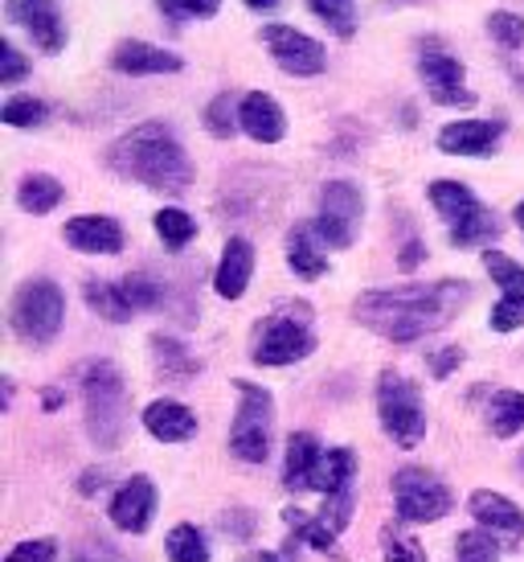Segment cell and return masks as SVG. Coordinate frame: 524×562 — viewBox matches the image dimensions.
<instances>
[{"label": "cell", "mask_w": 524, "mask_h": 562, "mask_svg": "<svg viewBox=\"0 0 524 562\" xmlns=\"http://www.w3.org/2000/svg\"><path fill=\"white\" fill-rule=\"evenodd\" d=\"M431 205L451 226V247H483L500 238V218L459 181H434Z\"/></svg>", "instance_id": "277c9868"}, {"label": "cell", "mask_w": 524, "mask_h": 562, "mask_svg": "<svg viewBox=\"0 0 524 562\" xmlns=\"http://www.w3.org/2000/svg\"><path fill=\"white\" fill-rule=\"evenodd\" d=\"M62 238L82 255H119L124 250V226L103 214H82L66 222Z\"/></svg>", "instance_id": "ac0fdd59"}, {"label": "cell", "mask_w": 524, "mask_h": 562, "mask_svg": "<svg viewBox=\"0 0 524 562\" xmlns=\"http://www.w3.org/2000/svg\"><path fill=\"white\" fill-rule=\"evenodd\" d=\"M164 550H169L172 562H209V542L197 526H172L169 538H164Z\"/></svg>", "instance_id": "d6a6232c"}, {"label": "cell", "mask_w": 524, "mask_h": 562, "mask_svg": "<svg viewBox=\"0 0 524 562\" xmlns=\"http://www.w3.org/2000/svg\"><path fill=\"white\" fill-rule=\"evenodd\" d=\"M262 42L271 49V58H275L287 75H299V79H311V75H320L328 63L324 46L308 37V33L292 30V25H266L262 30Z\"/></svg>", "instance_id": "7c38bea8"}, {"label": "cell", "mask_w": 524, "mask_h": 562, "mask_svg": "<svg viewBox=\"0 0 524 562\" xmlns=\"http://www.w3.org/2000/svg\"><path fill=\"white\" fill-rule=\"evenodd\" d=\"M103 481H107V472H103V469H91L87 476H82V481H78V493H82V497H91L94 484H103Z\"/></svg>", "instance_id": "bcb514c9"}, {"label": "cell", "mask_w": 524, "mask_h": 562, "mask_svg": "<svg viewBox=\"0 0 524 562\" xmlns=\"http://www.w3.org/2000/svg\"><path fill=\"white\" fill-rule=\"evenodd\" d=\"M463 366V349L459 345H447V349H438V353H431V374L434 378H451L455 370Z\"/></svg>", "instance_id": "ee69618b"}, {"label": "cell", "mask_w": 524, "mask_h": 562, "mask_svg": "<svg viewBox=\"0 0 524 562\" xmlns=\"http://www.w3.org/2000/svg\"><path fill=\"white\" fill-rule=\"evenodd\" d=\"M467 509H471V517L479 521V530H488L495 542L516 547V542L524 538V509L516 505V501L504 497V493L479 488V493H471Z\"/></svg>", "instance_id": "5bb4252c"}, {"label": "cell", "mask_w": 524, "mask_h": 562, "mask_svg": "<svg viewBox=\"0 0 524 562\" xmlns=\"http://www.w3.org/2000/svg\"><path fill=\"white\" fill-rule=\"evenodd\" d=\"M422 255H426L422 243H406V250H401V271H414V267L422 263Z\"/></svg>", "instance_id": "f6af8a7d"}, {"label": "cell", "mask_w": 524, "mask_h": 562, "mask_svg": "<svg viewBox=\"0 0 524 562\" xmlns=\"http://www.w3.org/2000/svg\"><path fill=\"white\" fill-rule=\"evenodd\" d=\"M516 226L524 231V202H516Z\"/></svg>", "instance_id": "f907efd6"}, {"label": "cell", "mask_w": 524, "mask_h": 562, "mask_svg": "<svg viewBox=\"0 0 524 562\" xmlns=\"http://www.w3.org/2000/svg\"><path fill=\"white\" fill-rule=\"evenodd\" d=\"M488 427L495 439H512L524 427V391H495L488 398Z\"/></svg>", "instance_id": "f546056e"}, {"label": "cell", "mask_w": 524, "mask_h": 562, "mask_svg": "<svg viewBox=\"0 0 524 562\" xmlns=\"http://www.w3.org/2000/svg\"><path fill=\"white\" fill-rule=\"evenodd\" d=\"M353 476H356V456L349 448H328L320 469H316V493L324 497H337V493H353Z\"/></svg>", "instance_id": "83f0119b"}, {"label": "cell", "mask_w": 524, "mask_h": 562, "mask_svg": "<svg viewBox=\"0 0 524 562\" xmlns=\"http://www.w3.org/2000/svg\"><path fill=\"white\" fill-rule=\"evenodd\" d=\"M287 263H292V271L299 280H320L328 271V259L324 250H320L316 231H311V222L308 226H295L292 235H287Z\"/></svg>", "instance_id": "d4e9b609"}, {"label": "cell", "mask_w": 524, "mask_h": 562, "mask_svg": "<svg viewBox=\"0 0 524 562\" xmlns=\"http://www.w3.org/2000/svg\"><path fill=\"white\" fill-rule=\"evenodd\" d=\"M381 554H386V562H426V550L418 547L410 533H401L398 526L381 530Z\"/></svg>", "instance_id": "74e56055"}, {"label": "cell", "mask_w": 524, "mask_h": 562, "mask_svg": "<svg viewBox=\"0 0 524 562\" xmlns=\"http://www.w3.org/2000/svg\"><path fill=\"white\" fill-rule=\"evenodd\" d=\"M238 562H283V559H278L275 550H250V554H242Z\"/></svg>", "instance_id": "7dc6e473"}, {"label": "cell", "mask_w": 524, "mask_h": 562, "mask_svg": "<svg viewBox=\"0 0 524 562\" xmlns=\"http://www.w3.org/2000/svg\"><path fill=\"white\" fill-rule=\"evenodd\" d=\"M4 562H58V542L49 538H33V542H21L4 554Z\"/></svg>", "instance_id": "60d3db41"}, {"label": "cell", "mask_w": 524, "mask_h": 562, "mask_svg": "<svg viewBox=\"0 0 524 562\" xmlns=\"http://www.w3.org/2000/svg\"><path fill=\"white\" fill-rule=\"evenodd\" d=\"M308 9L328 30H337L340 37H353L356 33V0H308Z\"/></svg>", "instance_id": "e575fe53"}, {"label": "cell", "mask_w": 524, "mask_h": 562, "mask_svg": "<svg viewBox=\"0 0 524 562\" xmlns=\"http://www.w3.org/2000/svg\"><path fill=\"white\" fill-rule=\"evenodd\" d=\"M144 431L160 443H185L197 436V415L185 403H172V398H156L144 406Z\"/></svg>", "instance_id": "d6986e66"}, {"label": "cell", "mask_w": 524, "mask_h": 562, "mask_svg": "<svg viewBox=\"0 0 524 562\" xmlns=\"http://www.w3.org/2000/svg\"><path fill=\"white\" fill-rule=\"evenodd\" d=\"M0 120H4L9 127H37L49 120V108L42 103V99H33V94H13V99H4Z\"/></svg>", "instance_id": "836d02e7"}, {"label": "cell", "mask_w": 524, "mask_h": 562, "mask_svg": "<svg viewBox=\"0 0 524 562\" xmlns=\"http://www.w3.org/2000/svg\"><path fill=\"white\" fill-rule=\"evenodd\" d=\"M152 358L156 370L172 382H189L193 374H201V361L189 353V345L181 337H169V333H156L152 337Z\"/></svg>", "instance_id": "484cf974"}, {"label": "cell", "mask_w": 524, "mask_h": 562, "mask_svg": "<svg viewBox=\"0 0 524 562\" xmlns=\"http://www.w3.org/2000/svg\"><path fill=\"white\" fill-rule=\"evenodd\" d=\"M0 82H4V87H13V82H21L25 79V75H30V66H25V58H21V54H16V46L13 42H0Z\"/></svg>", "instance_id": "7bdbcfd3"}, {"label": "cell", "mask_w": 524, "mask_h": 562, "mask_svg": "<svg viewBox=\"0 0 524 562\" xmlns=\"http://www.w3.org/2000/svg\"><path fill=\"white\" fill-rule=\"evenodd\" d=\"M107 165L124 181L156 189V193H185L193 186V165L169 124H139L107 148Z\"/></svg>", "instance_id": "7a4b0ae2"}, {"label": "cell", "mask_w": 524, "mask_h": 562, "mask_svg": "<svg viewBox=\"0 0 524 562\" xmlns=\"http://www.w3.org/2000/svg\"><path fill=\"white\" fill-rule=\"evenodd\" d=\"M483 267L488 276L500 283V304L492 308L495 333H512L524 325V267L512 263L504 250H483Z\"/></svg>", "instance_id": "4fadbf2b"}, {"label": "cell", "mask_w": 524, "mask_h": 562, "mask_svg": "<svg viewBox=\"0 0 524 562\" xmlns=\"http://www.w3.org/2000/svg\"><path fill=\"white\" fill-rule=\"evenodd\" d=\"M320 460H324V448H320V439L311 436V431H295L287 439V460H283V484L299 493V488H311L316 484V469H320Z\"/></svg>", "instance_id": "7402d4cb"}, {"label": "cell", "mask_w": 524, "mask_h": 562, "mask_svg": "<svg viewBox=\"0 0 524 562\" xmlns=\"http://www.w3.org/2000/svg\"><path fill=\"white\" fill-rule=\"evenodd\" d=\"M156 235H160V243L169 250H185L193 238H197V222L189 218L185 210H176V205H164L160 214L152 218Z\"/></svg>", "instance_id": "4dcf8cb0"}, {"label": "cell", "mask_w": 524, "mask_h": 562, "mask_svg": "<svg viewBox=\"0 0 524 562\" xmlns=\"http://www.w3.org/2000/svg\"><path fill=\"white\" fill-rule=\"evenodd\" d=\"M124 296L132 300L136 313H156V308H164L169 288L156 280V276H148V271H132L124 280Z\"/></svg>", "instance_id": "1f68e13d"}, {"label": "cell", "mask_w": 524, "mask_h": 562, "mask_svg": "<svg viewBox=\"0 0 524 562\" xmlns=\"http://www.w3.org/2000/svg\"><path fill=\"white\" fill-rule=\"evenodd\" d=\"M9 21H16L46 54H62L66 25L58 13V0H9Z\"/></svg>", "instance_id": "9a60e30c"}, {"label": "cell", "mask_w": 524, "mask_h": 562, "mask_svg": "<svg viewBox=\"0 0 524 562\" xmlns=\"http://www.w3.org/2000/svg\"><path fill=\"white\" fill-rule=\"evenodd\" d=\"M111 66L119 75H176L185 63L176 54H169V49L148 46V42H124V46L111 54Z\"/></svg>", "instance_id": "603a6c76"}, {"label": "cell", "mask_w": 524, "mask_h": 562, "mask_svg": "<svg viewBox=\"0 0 524 562\" xmlns=\"http://www.w3.org/2000/svg\"><path fill=\"white\" fill-rule=\"evenodd\" d=\"M42 398H46V411H58V406H62V391H54V386H49Z\"/></svg>", "instance_id": "681fc988"}, {"label": "cell", "mask_w": 524, "mask_h": 562, "mask_svg": "<svg viewBox=\"0 0 524 562\" xmlns=\"http://www.w3.org/2000/svg\"><path fill=\"white\" fill-rule=\"evenodd\" d=\"M455 562H500V542L488 530H467L455 538Z\"/></svg>", "instance_id": "d590c367"}, {"label": "cell", "mask_w": 524, "mask_h": 562, "mask_svg": "<svg viewBox=\"0 0 524 562\" xmlns=\"http://www.w3.org/2000/svg\"><path fill=\"white\" fill-rule=\"evenodd\" d=\"M316 349V337H311L308 325V308L304 304H287L271 313L254 333V349L250 358L259 366H292V361H304Z\"/></svg>", "instance_id": "52a82bcc"}, {"label": "cell", "mask_w": 524, "mask_h": 562, "mask_svg": "<svg viewBox=\"0 0 524 562\" xmlns=\"http://www.w3.org/2000/svg\"><path fill=\"white\" fill-rule=\"evenodd\" d=\"M82 403H87V431L99 452H115L127 423V391L115 361L82 366Z\"/></svg>", "instance_id": "3957f363"}, {"label": "cell", "mask_w": 524, "mask_h": 562, "mask_svg": "<svg viewBox=\"0 0 524 562\" xmlns=\"http://www.w3.org/2000/svg\"><path fill=\"white\" fill-rule=\"evenodd\" d=\"M247 9H254V13H275L278 0H247Z\"/></svg>", "instance_id": "c3c4849f"}, {"label": "cell", "mask_w": 524, "mask_h": 562, "mask_svg": "<svg viewBox=\"0 0 524 562\" xmlns=\"http://www.w3.org/2000/svg\"><path fill=\"white\" fill-rule=\"evenodd\" d=\"M283 521H287V530H292L295 547L299 542H308L311 550H320V554H328V559H344V550H340L337 542V530L328 526L324 517H311L304 514V509H283Z\"/></svg>", "instance_id": "cb8c5ba5"}, {"label": "cell", "mask_w": 524, "mask_h": 562, "mask_svg": "<svg viewBox=\"0 0 524 562\" xmlns=\"http://www.w3.org/2000/svg\"><path fill=\"white\" fill-rule=\"evenodd\" d=\"M516 469H521V476H524V452H521V460H516Z\"/></svg>", "instance_id": "f5cc1de1"}, {"label": "cell", "mask_w": 524, "mask_h": 562, "mask_svg": "<svg viewBox=\"0 0 524 562\" xmlns=\"http://www.w3.org/2000/svg\"><path fill=\"white\" fill-rule=\"evenodd\" d=\"M361 214H365V198L353 181H328L320 189V214L311 222V231L320 243H328L332 250L353 247L356 226H361Z\"/></svg>", "instance_id": "30bf717a"}, {"label": "cell", "mask_w": 524, "mask_h": 562, "mask_svg": "<svg viewBox=\"0 0 524 562\" xmlns=\"http://www.w3.org/2000/svg\"><path fill=\"white\" fill-rule=\"evenodd\" d=\"M111 521L119 526L124 533H148L156 517V484L152 476H132L115 488V497H111Z\"/></svg>", "instance_id": "2e32d148"}, {"label": "cell", "mask_w": 524, "mask_h": 562, "mask_svg": "<svg viewBox=\"0 0 524 562\" xmlns=\"http://www.w3.org/2000/svg\"><path fill=\"white\" fill-rule=\"evenodd\" d=\"M467 300H471V283L463 280L373 288L353 304V316L377 337H386L394 345H410L426 333L447 328Z\"/></svg>", "instance_id": "6da1fadb"}, {"label": "cell", "mask_w": 524, "mask_h": 562, "mask_svg": "<svg viewBox=\"0 0 524 562\" xmlns=\"http://www.w3.org/2000/svg\"><path fill=\"white\" fill-rule=\"evenodd\" d=\"M254 530H259V517L250 514V509H230V514L221 517V533H226V538H233V542H247V538H254Z\"/></svg>", "instance_id": "b9f144b4"}, {"label": "cell", "mask_w": 524, "mask_h": 562, "mask_svg": "<svg viewBox=\"0 0 524 562\" xmlns=\"http://www.w3.org/2000/svg\"><path fill=\"white\" fill-rule=\"evenodd\" d=\"M516 4H524V0H516Z\"/></svg>", "instance_id": "11a10c76"}, {"label": "cell", "mask_w": 524, "mask_h": 562, "mask_svg": "<svg viewBox=\"0 0 524 562\" xmlns=\"http://www.w3.org/2000/svg\"><path fill=\"white\" fill-rule=\"evenodd\" d=\"M386 4H418V0H386Z\"/></svg>", "instance_id": "816d5d0a"}, {"label": "cell", "mask_w": 524, "mask_h": 562, "mask_svg": "<svg viewBox=\"0 0 524 562\" xmlns=\"http://www.w3.org/2000/svg\"><path fill=\"white\" fill-rule=\"evenodd\" d=\"M500 136H504V124L495 120H459L438 132V148L447 157H492L500 148Z\"/></svg>", "instance_id": "e0dca14e"}, {"label": "cell", "mask_w": 524, "mask_h": 562, "mask_svg": "<svg viewBox=\"0 0 524 562\" xmlns=\"http://www.w3.org/2000/svg\"><path fill=\"white\" fill-rule=\"evenodd\" d=\"M394 505H398V521H414V526H426V521H438L455 509V497L443 484V476H434L431 469H398L394 472Z\"/></svg>", "instance_id": "9c48e42d"}, {"label": "cell", "mask_w": 524, "mask_h": 562, "mask_svg": "<svg viewBox=\"0 0 524 562\" xmlns=\"http://www.w3.org/2000/svg\"><path fill=\"white\" fill-rule=\"evenodd\" d=\"M87 304H91L94 316H103L111 325H127L136 308H132V300L124 296V283H103V280H91L87 283Z\"/></svg>", "instance_id": "f1b7e54d"}, {"label": "cell", "mask_w": 524, "mask_h": 562, "mask_svg": "<svg viewBox=\"0 0 524 562\" xmlns=\"http://www.w3.org/2000/svg\"><path fill=\"white\" fill-rule=\"evenodd\" d=\"M377 415L386 436L398 448H418L426 439V411H422V394L406 374L386 370L377 378Z\"/></svg>", "instance_id": "8992f818"}, {"label": "cell", "mask_w": 524, "mask_h": 562, "mask_svg": "<svg viewBox=\"0 0 524 562\" xmlns=\"http://www.w3.org/2000/svg\"><path fill=\"white\" fill-rule=\"evenodd\" d=\"M82 562H103V559H82Z\"/></svg>", "instance_id": "db71d44e"}, {"label": "cell", "mask_w": 524, "mask_h": 562, "mask_svg": "<svg viewBox=\"0 0 524 562\" xmlns=\"http://www.w3.org/2000/svg\"><path fill=\"white\" fill-rule=\"evenodd\" d=\"M66 198V189L58 177H49V172H30V177H21V186H16V205L25 210V214H49V210H58Z\"/></svg>", "instance_id": "4316f807"}, {"label": "cell", "mask_w": 524, "mask_h": 562, "mask_svg": "<svg viewBox=\"0 0 524 562\" xmlns=\"http://www.w3.org/2000/svg\"><path fill=\"white\" fill-rule=\"evenodd\" d=\"M250 276H254V247L247 238H230L221 247V263L214 271V288L221 300H238L250 288Z\"/></svg>", "instance_id": "44dd1931"}, {"label": "cell", "mask_w": 524, "mask_h": 562, "mask_svg": "<svg viewBox=\"0 0 524 562\" xmlns=\"http://www.w3.org/2000/svg\"><path fill=\"white\" fill-rule=\"evenodd\" d=\"M156 9L169 21H209L217 16L221 0H156Z\"/></svg>", "instance_id": "f35d334b"}, {"label": "cell", "mask_w": 524, "mask_h": 562, "mask_svg": "<svg viewBox=\"0 0 524 562\" xmlns=\"http://www.w3.org/2000/svg\"><path fill=\"white\" fill-rule=\"evenodd\" d=\"M418 75H422L426 94H431L438 108H471V103H476V94L467 91V82H463V63L455 54H447L438 42L422 46Z\"/></svg>", "instance_id": "8fae6325"}, {"label": "cell", "mask_w": 524, "mask_h": 562, "mask_svg": "<svg viewBox=\"0 0 524 562\" xmlns=\"http://www.w3.org/2000/svg\"><path fill=\"white\" fill-rule=\"evenodd\" d=\"M13 333L25 345H49L62 333L66 292L54 280H25L13 296Z\"/></svg>", "instance_id": "5b68a950"}, {"label": "cell", "mask_w": 524, "mask_h": 562, "mask_svg": "<svg viewBox=\"0 0 524 562\" xmlns=\"http://www.w3.org/2000/svg\"><path fill=\"white\" fill-rule=\"evenodd\" d=\"M205 127L214 132L217 140H230L233 127H242V124H238V111H233V99H230V94H217L214 103L205 108Z\"/></svg>", "instance_id": "ab89813d"}, {"label": "cell", "mask_w": 524, "mask_h": 562, "mask_svg": "<svg viewBox=\"0 0 524 562\" xmlns=\"http://www.w3.org/2000/svg\"><path fill=\"white\" fill-rule=\"evenodd\" d=\"M488 33H492L495 46L509 49V54L524 49V16L509 13V9H500V13L488 16Z\"/></svg>", "instance_id": "8d00e7d4"}, {"label": "cell", "mask_w": 524, "mask_h": 562, "mask_svg": "<svg viewBox=\"0 0 524 562\" xmlns=\"http://www.w3.org/2000/svg\"><path fill=\"white\" fill-rule=\"evenodd\" d=\"M238 124H242V132H247L250 140H259V144H278L283 132H287L283 108L262 91H250L247 99L238 103Z\"/></svg>", "instance_id": "ffe728a7"}, {"label": "cell", "mask_w": 524, "mask_h": 562, "mask_svg": "<svg viewBox=\"0 0 524 562\" xmlns=\"http://www.w3.org/2000/svg\"><path fill=\"white\" fill-rule=\"evenodd\" d=\"M271 427H275V398L254 382H238V415L230 427V452L247 464H262L271 456Z\"/></svg>", "instance_id": "ba28073f"}]
</instances>
